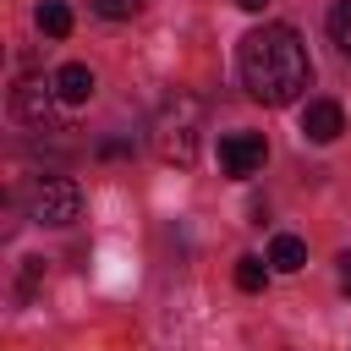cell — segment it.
Instances as JSON below:
<instances>
[{"mask_svg":"<svg viewBox=\"0 0 351 351\" xmlns=\"http://www.w3.org/2000/svg\"><path fill=\"white\" fill-rule=\"evenodd\" d=\"M236 71H241V88H247L258 104H269V110L296 104V99L307 93V82H313L307 44H302L296 27H285V22L252 27V33L241 38V49H236Z\"/></svg>","mask_w":351,"mask_h":351,"instance_id":"cell-1","label":"cell"},{"mask_svg":"<svg viewBox=\"0 0 351 351\" xmlns=\"http://www.w3.org/2000/svg\"><path fill=\"white\" fill-rule=\"evenodd\" d=\"M197 99L192 93H170L154 115V154L165 165H192L197 159Z\"/></svg>","mask_w":351,"mask_h":351,"instance_id":"cell-2","label":"cell"},{"mask_svg":"<svg viewBox=\"0 0 351 351\" xmlns=\"http://www.w3.org/2000/svg\"><path fill=\"white\" fill-rule=\"evenodd\" d=\"M82 214V186L71 176H44L33 192V219L38 225H71Z\"/></svg>","mask_w":351,"mask_h":351,"instance_id":"cell-3","label":"cell"},{"mask_svg":"<svg viewBox=\"0 0 351 351\" xmlns=\"http://www.w3.org/2000/svg\"><path fill=\"white\" fill-rule=\"evenodd\" d=\"M263 159H269L263 132H225V137H219V165H225V176L247 181V176L263 170Z\"/></svg>","mask_w":351,"mask_h":351,"instance_id":"cell-4","label":"cell"},{"mask_svg":"<svg viewBox=\"0 0 351 351\" xmlns=\"http://www.w3.org/2000/svg\"><path fill=\"white\" fill-rule=\"evenodd\" d=\"M55 77L44 82V77H22L16 88H11V110H16V121H27V126H49L55 121Z\"/></svg>","mask_w":351,"mask_h":351,"instance_id":"cell-5","label":"cell"},{"mask_svg":"<svg viewBox=\"0 0 351 351\" xmlns=\"http://www.w3.org/2000/svg\"><path fill=\"white\" fill-rule=\"evenodd\" d=\"M346 132V110L335 104V99H313L307 110H302V137L307 143H335Z\"/></svg>","mask_w":351,"mask_h":351,"instance_id":"cell-6","label":"cell"},{"mask_svg":"<svg viewBox=\"0 0 351 351\" xmlns=\"http://www.w3.org/2000/svg\"><path fill=\"white\" fill-rule=\"evenodd\" d=\"M55 93H60L66 104H88V99H93V71H88L82 60L60 66V71H55Z\"/></svg>","mask_w":351,"mask_h":351,"instance_id":"cell-7","label":"cell"},{"mask_svg":"<svg viewBox=\"0 0 351 351\" xmlns=\"http://www.w3.org/2000/svg\"><path fill=\"white\" fill-rule=\"evenodd\" d=\"M269 263H274L280 274H296V269L307 263V247H302V236H274V241H269Z\"/></svg>","mask_w":351,"mask_h":351,"instance_id":"cell-8","label":"cell"},{"mask_svg":"<svg viewBox=\"0 0 351 351\" xmlns=\"http://www.w3.org/2000/svg\"><path fill=\"white\" fill-rule=\"evenodd\" d=\"M38 27H44L49 38H66V33H71V11H66L60 0H44V5H38Z\"/></svg>","mask_w":351,"mask_h":351,"instance_id":"cell-9","label":"cell"},{"mask_svg":"<svg viewBox=\"0 0 351 351\" xmlns=\"http://www.w3.org/2000/svg\"><path fill=\"white\" fill-rule=\"evenodd\" d=\"M263 280H269V269H263V258H236V285L241 291H263Z\"/></svg>","mask_w":351,"mask_h":351,"instance_id":"cell-10","label":"cell"},{"mask_svg":"<svg viewBox=\"0 0 351 351\" xmlns=\"http://www.w3.org/2000/svg\"><path fill=\"white\" fill-rule=\"evenodd\" d=\"M329 38L351 55V0H335V11H329Z\"/></svg>","mask_w":351,"mask_h":351,"instance_id":"cell-11","label":"cell"},{"mask_svg":"<svg viewBox=\"0 0 351 351\" xmlns=\"http://www.w3.org/2000/svg\"><path fill=\"white\" fill-rule=\"evenodd\" d=\"M99 16H110V22H121V16H137L143 11V0H88Z\"/></svg>","mask_w":351,"mask_h":351,"instance_id":"cell-12","label":"cell"},{"mask_svg":"<svg viewBox=\"0 0 351 351\" xmlns=\"http://www.w3.org/2000/svg\"><path fill=\"white\" fill-rule=\"evenodd\" d=\"M340 285H346V296H351V252L340 258Z\"/></svg>","mask_w":351,"mask_h":351,"instance_id":"cell-13","label":"cell"},{"mask_svg":"<svg viewBox=\"0 0 351 351\" xmlns=\"http://www.w3.org/2000/svg\"><path fill=\"white\" fill-rule=\"evenodd\" d=\"M236 5H241V11H252V16H258V11H263V5H269V0H236Z\"/></svg>","mask_w":351,"mask_h":351,"instance_id":"cell-14","label":"cell"}]
</instances>
